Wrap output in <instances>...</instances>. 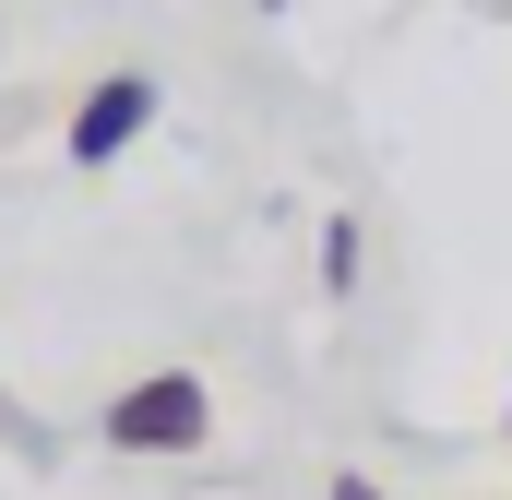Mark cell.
Segmentation results:
<instances>
[{
  "mask_svg": "<svg viewBox=\"0 0 512 500\" xmlns=\"http://www.w3.org/2000/svg\"><path fill=\"white\" fill-rule=\"evenodd\" d=\"M96 441H108V453H203V441H215V381H203V370L120 381L108 417H96Z\"/></svg>",
  "mask_w": 512,
  "mask_h": 500,
  "instance_id": "1",
  "label": "cell"
},
{
  "mask_svg": "<svg viewBox=\"0 0 512 500\" xmlns=\"http://www.w3.org/2000/svg\"><path fill=\"white\" fill-rule=\"evenodd\" d=\"M155 108H167V96H155V72H96V84H84V108H72V167H120L131 143L155 131Z\"/></svg>",
  "mask_w": 512,
  "mask_h": 500,
  "instance_id": "2",
  "label": "cell"
},
{
  "mask_svg": "<svg viewBox=\"0 0 512 500\" xmlns=\"http://www.w3.org/2000/svg\"><path fill=\"white\" fill-rule=\"evenodd\" d=\"M322 298H358V215H322Z\"/></svg>",
  "mask_w": 512,
  "mask_h": 500,
  "instance_id": "3",
  "label": "cell"
},
{
  "mask_svg": "<svg viewBox=\"0 0 512 500\" xmlns=\"http://www.w3.org/2000/svg\"><path fill=\"white\" fill-rule=\"evenodd\" d=\"M322 500H393V489H382V477H358V465H346V477H334Z\"/></svg>",
  "mask_w": 512,
  "mask_h": 500,
  "instance_id": "4",
  "label": "cell"
},
{
  "mask_svg": "<svg viewBox=\"0 0 512 500\" xmlns=\"http://www.w3.org/2000/svg\"><path fill=\"white\" fill-rule=\"evenodd\" d=\"M501 441H512V405H501Z\"/></svg>",
  "mask_w": 512,
  "mask_h": 500,
  "instance_id": "5",
  "label": "cell"
}]
</instances>
